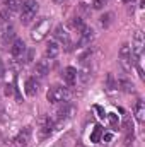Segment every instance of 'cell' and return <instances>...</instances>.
<instances>
[{"instance_id":"cell-23","label":"cell","mask_w":145,"mask_h":147,"mask_svg":"<svg viewBox=\"0 0 145 147\" xmlns=\"http://www.w3.org/2000/svg\"><path fill=\"white\" fill-rule=\"evenodd\" d=\"M119 86H121L123 91H126V92H132V91H133V86H132L128 80H119Z\"/></svg>"},{"instance_id":"cell-4","label":"cell","mask_w":145,"mask_h":147,"mask_svg":"<svg viewBox=\"0 0 145 147\" xmlns=\"http://www.w3.org/2000/svg\"><path fill=\"white\" fill-rule=\"evenodd\" d=\"M132 48H130V45H123L121 48H119V63H121V67L126 70V72H130L132 70V67H133V60H132Z\"/></svg>"},{"instance_id":"cell-25","label":"cell","mask_w":145,"mask_h":147,"mask_svg":"<svg viewBox=\"0 0 145 147\" xmlns=\"http://www.w3.org/2000/svg\"><path fill=\"white\" fill-rule=\"evenodd\" d=\"M104 5H106V0H92V7H94V9H97V10H99V9H103Z\"/></svg>"},{"instance_id":"cell-22","label":"cell","mask_w":145,"mask_h":147,"mask_svg":"<svg viewBox=\"0 0 145 147\" xmlns=\"http://www.w3.org/2000/svg\"><path fill=\"white\" fill-rule=\"evenodd\" d=\"M111 21H113V14L108 12V14H104L103 17H101V24L104 26V28H108L109 24H111Z\"/></svg>"},{"instance_id":"cell-32","label":"cell","mask_w":145,"mask_h":147,"mask_svg":"<svg viewBox=\"0 0 145 147\" xmlns=\"http://www.w3.org/2000/svg\"><path fill=\"white\" fill-rule=\"evenodd\" d=\"M56 3H63V2H67V0H55Z\"/></svg>"},{"instance_id":"cell-20","label":"cell","mask_w":145,"mask_h":147,"mask_svg":"<svg viewBox=\"0 0 145 147\" xmlns=\"http://www.w3.org/2000/svg\"><path fill=\"white\" fill-rule=\"evenodd\" d=\"M70 28H72V29H77V31H80V29L84 28V21H82L80 17H72V19H70Z\"/></svg>"},{"instance_id":"cell-12","label":"cell","mask_w":145,"mask_h":147,"mask_svg":"<svg viewBox=\"0 0 145 147\" xmlns=\"http://www.w3.org/2000/svg\"><path fill=\"white\" fill-rule=\"evenodd\" d=\"M133 113H135V118H137L140 123H144L145 121V103L142 101V99H138V101L135 103Z\"/></svg>"},{"instance_id":"cell-19","label":"cell","mask_w":145,"mask_h":147,"mask_svg":"<svg viewBox=\"0 0 145 147\" xmlns=\"http://www.w3.org/2000/svg\"><path fill=\"white\" fill-rule=\"evenodd\" d=\"M103 127H96L94 130H92V134H91V142H94V144H97V142H101V139H103Z\"/></svg>"},{"instance_id":"cell-11","label":"cell","mask_w":145,"mask_h":147,"mask_svg":"<svg viewBox=\"0 0 145 147\" xmlns=\"http://www.w3.org/2000/svg\"><path fill=\"white\" fill-rule=\"evenodd\" d=\"M34 74H36V77H46L50 74V63L46 60H39L34 67Z\"/></svg>"},{"instance_id":"cell-7","label":"cell","mask_w":145,"mask_h":147,"mask_svg":"<svg viewBox=\"0 0 145 147\" xmlns=\"http://www.w3.org/2000/svg\"><path fill=\"white\" fill-rule=\"evenodd\" d=\"M24 51H26V45H24V41H22V39H15V41L12 43V46H10V53H12V57L19 58V57L24 55Z\"/></svg>"},{"instance_id":"cell-10","label":"cell","mask_w":145,"mask_h":147,"mask_svg":"<svg viewBox=\"0 0 145 147\" xmlns=\"http://www.w3.org/2000/svg\"><path fill=\"white\" fill-rule=\"evenodd\" d=\"M63 80L68 84V86H73L77 82V69L73 67H65L63 69Z\"/></svg>"},{"instance_id":"cell-13","label":"cell","mask_w":145,"mask_h":147,"mask_svg":"<svg viewBox=\"0 0 145 147\" xmlns=\"http://www.w3.org/2000/svg\"><path fill=\"white\" fill-rule=\"evenodd\" d=\"M39 132H41V139L48 137V135L53 132V121H51L50 118H43V120H41V128H39Z\"/></svg>"},{"instance_id":"cell-31","label":"cell","mask_w":145,"mask_h":147,"mask_svg":"<svg viewBox=\"0 0 145 147\" xmlns=\"http://www.w3.org/2000/svg\"><path fill=\"white\" fill-rule=\"evenodd\" d=\"M121 2H123V3H132L133 0H121Z\"/></svg>"},{"instance_id":"cell-1","label":"cell","mask_w":145,"mask_h":147,"mask_svg":"<svg viewBox=\"0 0 145 147\" xmlns=\"http://www.w3.org/2000/svg\"><path fill=\"white\" fill-rule=\"evenodd\" d=\"M50 29H51V21L48 17H41L33 26V29H31V39L36 41V43L43 41L44 38L50 34Z\"/></svg>"},{"instance_id":"cell-14","label":"cell","mask_w":145,"mask_h":147,"mask_svg":"<svg viewBox=\"0 0 145 147\" xmlns=\"http://www.w3.org/2000/svg\"><path fill=\"white\" fill-rule=\"evenodd\" d=\"M73 113H75V106H73V105H68V103H63V108L58 110V120L70 118Z\"/></svg>"},{"instance_id":"cell-24","label":"cell","mask_w":145,"mask_h":147,"mask_svg":"<svg viewBox=\"0 0 145 147\" xmlns=\"http://www.w3.org/2000/svg\"><path fill=\"white\" fill-rule=\"evenodd\" d=\"M108 118H109V123H111V127H113V128H118V125H119V123H118V116L111 113V115H108Z\"/></svg>"},{"instance_id":"cell-18","label":"cell","mask_w":145,"mask_h":147,"mask_svg":"<svg viewBox=\"0 0 145 147\" xmlns=\"http://www.w3.org/2000/svg\"><path fill=\"white\" fill-rule=\"evenodd\" d=\"M106 91H108L109 94H111V92H114V91H118V82L114 80V75H113V74H108V80H106Z\"/></svg>"},{"instance_id":"cell-9","label":"cell","mask_w":145,"mask_h":147,"mask_svg":"<svg viewBox=\"0 0 145 147\" xmlns=\"http://www.w3.org/2000/svg\"><path fill=\"white\" fill-rule=\"evenodd\" d=\"M29 139H31V128H29V127H26V128H24V130L15 137V140H14V142H15L17 146L26 147L28 144H29Z\"/></svg>"},{"instance_id":"cell-5","label":"cell","mask_w":145,"mask_h":147,"mask_svg":"<svg viewBox=\"0 0 145 147\" xmlns=\"http://www.w3.org/2000/svg\"><path fill=\"white\" fill-rule=\"evenodd\" d=\"M144 53V34L138 31L135 34V39H133V45H132V55L135 58H140Z\"/></svg>"},{"instance_id":"cell-26","label":"cell","mask_w":145,"mask_h":147,"mask_svg":"<svg viewBox=\"0 0 145 147\" xmlns=\"http://www.w3.org/2000/svg\"><path fill=\"white\" fill-rule=\"evenodd\" d=\"M10 19V14H9V10L5 9V10H0V21H3V22H7Z\"/></svg>"},{"instance_id":"cell-21","label":"cell","mask_w":145,"mask_h":147,"mask_svg":"<svg viewBox=\"0 0 145 147\" xmlns=\"http://www.w3.org/2000/svg\"><path fill=\"white\" fill-rule=\"evenodd\" d=\"M123 128H125V132H133V123H132V118H130V116H125V120H123Z\"/></svg>"},{"instance_id":"cell-15","label":"cell","mask_w":145,"mask_h":147,"mask_svg":"<svg viewBox=\"0 0 145 147\" xmlns=\"http://www.w3.org/2000/svg\"><path fill=\"white\" fill-rule=\"evenodd\" d=\"M55 36H56L58 41H62V43H65V45L70 43V36H68V33H67V29H65L63 26H56V29H55Z\"/></svg>"},{"instance_id":"cell-6","label":"cell","mask_w":145,"mask_h":147,"mask_svg":"<svg viewBox=\"0 0 145 147\" xmlns=\"http://www.w3.org/2000/svg\"><path fill=\"white\" fill-rule=\"evenodd\" d=\"M92 38H94V31H92V28H87V26H84V28L80 29V39H79V46H85V45H89V43L92 41Z\"/></svg>"},{"instance_id":"cell-16","label":"cell","mask_w":145,"mask_h":147,"mask_svg":"<svg viewBox=\"0 0 145 147\" xmlns=\"http://www.w3.org/2000/svg\"><path fill=\"white\" fill-rule=\"evenodd\" d=\"M58 53H60V46H58V43H56V41H50L48 46H46V57L55 58Z\"/></svg>"},{"instance_id":"cell-17","label":"cell","mask_w":145,"mask_h":147,"mask_svg":"<svg viewBox=\"0 0 145 147\" xmlns=\"http://www.w3.org/2000/svg\"><path fill=\"white\" fill-rule=\"evenodd\" d=\"M5 2V9L10 10V12H15V10H21L22 9V0H3Z\"/></svg>"},{"instance_id":"cell-29","label":"cell","mask_w":145,"mask_h":147,"mask_svg":"<svg viewBox=\"0 0 145 147\" xmlns=\"http://www.w3.org/2000/svg\"><path fill=\"white\" fill-rule=\"evenodd\" d=\"M103 139H104L106 142H109V140L113 139V135H111V134H103Z\"/></svg>"},{"instance_id":"cell-2","label":"cell","mask_w":145,"mask_h":147,"mask_svg":"<svg viewBox=\"0 0 145 147\" xmlns=\"http://www.w3.org/2000/svg\"><path fill=\"white\" fill-rule=\"evenodd\" d=\"M46 98H48V101H50L51 105L67 103V101L70 99V91H68L67 87H63V86H53V87L48 91Z\"/></svg>"},{"instance_id":"cell-28","label":"cell","mask_w":145,"mask_h":147,"mask_svg":"<svg viewBox=\"0 0 145 147\" xmlns=\"http://www.w3.org/2000/svg\"><path fill=\"white\" fill-rule=\"evenodd\" d=\"M96 111L99 113V116H101V118H104V116H106V113H104V110H103L101 106H96Z\"/></svg>"},{"instance_id":"cell-27","label":"cell","mask_w":145,"mask_h":147,"mask_svg":"<svg viewBox=\"0 0 145 147\" xmlns=\"http://www.w3.org/2000/svg\"><path fill=\"white\" fill-rule=\"evenodd\" d=\"M133 139H135V137H133V132H126V137H125V144H126V146H130V144L133 142Z\"/></svg>"},{"instance_id":"cell-3","label":"cell","mask_w":145,"mask_h":147,"mask_svg":"<svg viewBox=\"0 0 145 147\" xmlns=\"http://www.w3.org/2000/svg\"><path fill=\"white\" fill-rule=\"evenodd\" d=\"M38 9H39V3L36 0H24L22 9H21V22L22 24H29L36 17Z\"/></svg>"},{"instance_id":"cell-8","label":"cell","mask_w":145,"mask_h":147,"mask_svg":"<svg viewBox=\"0 0 145 147\" xmlns=\"http://www.w3.org/2000/svg\"><path fill=\"white\" fill-rule=\"evenodd\" d=\"M38 87H39V82L36 80V77H29L26 80V84H24V89H26V94L28 96H36Z\"/></svg>"},{"instance_id":"cell-30","label":"cell","mask_w":145,"mask_h":147,"mask_svg":"<svg viewBox=\"0 0 145 147\" xmlns=\"http://www.w3.org/2000/svg\"><path fill=\"white\" fill-rule=\"evenodd\" d=\"M0 75H3V62H2V58H0Z\"/></svg>"}]
</instances>
